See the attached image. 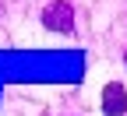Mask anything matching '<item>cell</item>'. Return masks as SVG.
Segmentation results:
<instances>
[{
    "label": "cell",
    "instance_id": "1",
    "mask_svg": "<svg viewBox=\"0 0 127 116\" xmlns=\"http://www.w3.org/2000/svg\"><path fill=\"white\" fill-rule=\"evenodd\" d=\"M42 25L50 28V32H60V35L74 32V11H71V4H67V0H53V4H46Z\"/></svg>",
    "mask_w": 127,
    "mask_h": 116
},
{
    "label": "cell",
    "instance_id": "3",
    "mask_svg": "<svg viewBox=\"0 0 127 116\" xmlns=\"http://www.w3.org/2000/svg\"><path fill=\"white\" fill-rule=\"evenodd\" d=\"M124 63H127V53H124Z\"/></svg>",
    "mask_w": 127,
    "mask_h": 116
},
{
    "label": "cell",
    "instance_id": "2",
    "mask_svg": "<svg viewBox=\"0 0 127 116\" xmlns=\"http://www.w3.org/2000/svg\"><path fill=\"white\" fill-rule=\"evenodd\" d=\"M127 113V88L120 81H109L102 88V116H124Z\"/></svg>",
    "mask_w": 127,
    "mask_h": 116
}]
</instances>
